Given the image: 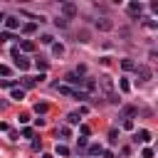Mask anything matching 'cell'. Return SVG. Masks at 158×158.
Listing matches in <instances>:
<instances>
[{"instance_id": "obj_20", "label": "cell", "mask_w": 158, "mask_h": 158, "mask_svg": "<svg viewBox=\"0 0 158 158\" xmlns=\"http://www.w3.org/2000/svg\"><path fill=\"white\" fill-rule=\"evenodd\" d=\"M118 86H121V91H126V94L131 91V81H128V79H118Z\"/></svg>"}, {"instance_id": "obj_1", "label": "cell", "mask_w": 158, "mask_h": 158, "mask_svg": "<svg viewBox=\"0 0 158 158\" xmlns=\"http://www.w3.org/2000/svg\"><path fill=\"white\" fill-rule=\"evenodd\" d=\"M12 57H15V67H17L20 72H27V69H30V59H27V57H22V54H20V49H12Z\"/></svg>"}, {"instance_id": "obj_35", "label": "cell", "mask_w": 158, "mask_h": 158, "mask_svg": "<svg viewBox=\"0 0 158 158\" xmlns=\"http://www.w3.org/2000/svg\"><path fill=\"white\" fill-rule=\"evenodd\" d=\"M42 158H54V156H52V153H44V156H42Z\"/></svg>"}, {"instance_id": "obj_28", "label": "cell", "mask_w": 158, "mask_h": 158, "mask_svg": "<svg viewBox=\"0 0 158 158\" xmlns=\"http://www.w3.org/2000/svg\"><path fill=\"white\" fill-rule=\"evenodd\" d=\"M141 158H153V148H143L141 151Z\"/></svg>"}, {"instance_id": "obj_9", "label": "cell", "mask_w": 158, "mask_h": 158, "mask_svg": "<svg viewBox=\"0 0 158 158\" xmlns=\"http://www.w3.org/2000/svg\"><path fill=\"white\" fill-rule=\"evenodd\" d=\"M128 12H131V17H136V15L143 12V5L141 2H128Z\"/></svg>"}, {"instance_id": "obj_6", "label": "cell", "mask_w": 158, "mask_h": 158, "mask_svg": "<svg viewBox=\"0 0 158 158\" xmlns=\"http://www.w3.org/2000/svg\"><path fill=\"white\" fill-rule=\"evenodd\" d=\"M2 25L7 27V32H12V30H17V27H20V20H17V17H12V15H7V17L2 20Z\"/></svg>"}, {"instance_id": "obj_32", "label": "cell", "mask_w": 158, "mask_h": 158, "mask_svg": "<svg viewBox=\"0 0 158 158\" xmlns=\"http://www.w3.org/2000/svg\"><path fill=\"white\" fill-rule=\"evenodd\" d=\"M54 25H57V27H67V20H64V17H59V20H54Z\"/></svg>"}, {"instance_id": "obj_26", "label": "cell", "mask_w": 158, "mask_h": 158, "mask_svg": "<svg viewBox=\"0 0 158 158\" xmlns=\"http://www.w3.org/2000/svg\"><path fill=\"white\" fill-rule=\"evenodd\" d=\"M10 72H12V69H10L7 64H0V77H10Z\"/></svg>"}, {"instance_id": "obj_29", "label": "cell", "mask_w": 158, "mask_h": 158, "mask_svg": "<svg viewBox=\"0 0 158 158\" xmlns=\"http://www.w3.org/2000/svg\"><path fill=\"white\" fill-rule=\"evenodd\" d=\"M79 131H81V136H89V133H91V128H89L86 123H81V126H79Z\"/></svg>"}, {"instance_id": "obj_15", "label": "cell", "mask_w": 158, "mask_h": 158, "mask_svg": "<svg viewBox=\"0 0 158 158\" xmlns=\"http://www.w3.org/2000/svg\"><path fill=\"white\" fill-rule=\"evenodd\" d=\"M81 86H84V89H86V91H96V89H99V86H96V81H94V79H84V84H81Z\"/></svg>"}, {"instance_id": "obj_31", "label": "cell", "mask_w": 158, "mask_h": 158, "mask_svg": "<svg viewBox=\"0 0 158 158\" xmlns=\"http://www.w3.org/2000/svg\"><path fill=\"white\" fill-rule=\"evenodd\" d=\"M116 136H118V133H116V128H111V133H109V141H111V143H116V141H118Z\"/></svg>"}, {"instance_id": "obj_24", "label": "cell", "mask_w": 158, "mask_h": 158, "mask_svg": "<svg viewBox=\"0 0 158 158\" xmlns=\"http://www.w3.org/2000/svg\"><path fill=\"white\" fill-rule=\"evenodd\" d=\"M0 86H5V89H15V81H10V79H0Z\"/></svg>"}, {"instance_id": "obj_12", "label": "cell", "mask_w": 158, "mask_h": 158, "mask_svg": "<svg viewBox=\"0 0 158 158\" xmlns=\"http://www.w3.org/2000/svg\"><path fill=\"white\" fill-rule=\"evenodd\" d=\"M10 96H12L15 101H22V99H25V89H20V86H15V89H10Z\"/></svg>"}, {"instance_id": "obj_22", "label": "cell", "mask_w": 158, "mask_h": 158, "mask_svg": "<svg viewBox=\"0 0 158 158\" xmlns=\"http://www.w3.org/2000/svg\"><path fill=\"white\" fill-rule=\"evenodd\" d=\"M40 42H42V44H52V42H54V37H52V35H42V37H40Z\"/></svg>"}, {"instance_id": "obj_4", "label": "cell", "mask_w": 158, "mask_h": 158, "mask_svg": "<svg viewBox=\"0 0 158 158\" xmlns=\"http://www.w3.org/2000/svg\"><path fill=\"white\" fill-rule=\"evenodd\" d=\"M64 81H67V84H72V86H81V84H84V79H81L77 72H69V74L64 77Z\"/></svg>"}, {"instance_id": "obj_8", "label": "cell", "mask_w": 158, "mask_h": 158, "mask_svg": "<svg viewBox=\"0 0 158 158\" xmlns=\"http://www.w3.org/2000/svg\"><path fill=\"white\" fill-rule=\"evenodd\" d=\"M133 141H136V143H138V141H141V143H148V141H151V131H148V128L136 131V138H133Z\"/></svg>"}, {"instance_id": "obj_5", "label": "cell", "mask_w": 158, "mask_h": 158, "mask_svg": "<svg viewBox=\"0 0 158 158\" xmlns=\"http://www.w3.org/2000/svg\"><path fill=\"white\" fill-rule=\"evenodd\" d=\"M62 12H64V17H77V5L74 2H62Z\"/></svg>"}, {"instance_id": "obj_36", "label": "cell", "mask_w": 158, "mask_h": 158, "mask_svg": "<svg viewBox=\"0 0 158 158\" xmlns=\"http://www.w3.org/2000/svg\"><path fill=\"white\" fill-rule=\"evenodd\" d=\"M2 109H5V101H0V111H2Z\"/></svg>"}, {"instance_id": "obj_13", "label": "cell", "mask_w": 158, "mask_h": 158, "mask_svg": "<svg viewBox=\"0 0 158 158\" xmlns=\"http://www.w3.org/2000/svg\"><path fill=\"white\" fill-rule=\"evenodd\" d=\"M52 54H54V57H62V54H64V44H62V42H52Z\"/></svg>"}, {"instance_id": "obj_27", "label": "cell", "mask_w": 158, "mask_h": 158, "mask_svg": "<svg viewBox=\"0 0 158 158\" xmlns=\"http://www.w3.org/2000/svg\"><path fill=\"white\" fill-rule=\"evenodd\" d=\"M47 109H49V106H47V104H35V111H37V114H44V111H47Z\"/></svg>"}, {"instance_id": "obj_18", "label": "cell", "mask_w": 158, "mask_h": 158, "mask_svg": "<svg viewBox=\"0 0 158 158\" xmlns=\"http://www.w3.org/2000/svg\"><path fill=\"white\" fill-rule=\"evenodd\" d=\"M81 121V116L77 114V111H72V114H67V123H79Z\"/></svg>"}, {"instance_id": "obj_2", "label": "cell", "mask_w": 158, "mask_h": 158, "mask_svg": "<svg viewBox=\"0 0 158 158\" xmlns=\"http://www.w3.org/2000/svg\"><path fill=\"white\" fill-rule=\"evenodd\" d=\"M136 74H138V79H141V81H151V79H153V69H151V67H146V64L136 67Z\"/></svg>"}, {"instance_id": "obj_3", "label": "cell", "mask_w": 158, "mask_h": 158, "mask_svg": "<svg viewBox=\"0 0 158 158\" xmlns=\"http://www.w3.org/2000/svg\"><path fill=\"white\" fill-rule=\"evenodd\" d=\"M96 86H101V89L106 91V96H109V94H114V79H111V77H99Z\"/></svg>"}, {"instance_id": "obj_21", "label": "cell", "mask_w": 158, "mask_h": 158, "mask_svg": "<svg viewBox=\"0 0 158 158\" xmlns=\"http://www.w3.org/2000/svg\"><path fill=\"white\" fill-rule=\"evenodd\" d=\"M133 114H136V106H123V116L126 118H131Z\"/></svg>"}, {"instance_id": "obj_11", "label": "cell", "mask_w": 158, "mask_h": 158, "mask_svg": "<svg viewBox=\"0 0 158 158\" xmlns=\"http://www.w3.org/2000/svg\"><path fill=\"white\" fill-rule=\"evenodd\" d=\"M20 81H22V86H25V89H32V86H37V79H35V77H27V74H25Z\"/></svg>"}, {"instance_id": "obj_16", "label": "cell", "mask_w": 158, "mask_h": 158, "mask_svg": "<svg viewBox=\"0 0 158 158\" xmlns=\"http://www.w3.org/2000/svg\"><path fill=\"white\" fill-rule=\"evenodd\" d=\"M57 156H62V158H69V148H67L64 143H57Z\"/></svg>"}, {"instance_id": "obj_30", "label": "cell", "mask_w": 158, "mask_h": 158, "mask_svg": "<svg viewBox=\"0 0 158 158\" xmlns=\"http://www.w3.org/2000/svg\"><path fill=\"white\" fill-rule=\"evenodd\" d=\"M123 128H126V131H133V121L126 118V121H123Z\"/></svg>"}, {"instance_id": "obj_14", "label": "cell", "mask_w": 158, "mask_h": 158, "mask_svg": "<svg viewBox=\"0 0 158 158\" xmlns=\"http://www.w3.org/2000/svg\"><path fill=\"white\" fill-rule=\"evenodd\" d=\"M121 69H123V72H133V69H136V62H133V59H121Z\"/></svg>"}, {"instance_id": "obj_37", "label": "cell", "mask_w": 158, "mask_h": 158, "mask_svg": "<svg viewBox=\"0 0 158 158\" xmlns=\"http://www.w3.org/2000/svg\"><path fill=\"white\" fill-rule=\"evenodd\" d=\"M2 20H5V17H2V15H0V25H2Z\"/></svg>"}, {"instance_id": "obj_33", "label": "cell", "mask_w": 158, "mask_h": 158, "mask_svg": "<svg viewBox=\"0 0 158 158\" xmlns=\"http://www.w3.org/2000/svg\"><path fill=\"white\" fill-rule=\"evenodd\" d=\"M146 27H151V30H156V27H158V22H156V20H146Z\"/></svg>"}, {"instance_id": "obj_25", "label": "cell", "mask_w": 158, "mask_h": 158, "mask_svg": "<svg viewBox=\"0 0 158 158\" xmlns=\"http://www.w3.org/2000/svg\"><path fill=\"white\" fill-rule=\"evenodd\" d=\"M69 133H72L69 126H59V136H62V138H69Z\"/></svg>"}, {"instance_id": "obj_19", "label": "cell", "mask_w": 158, "mask_h": 158, "mask_svg": "<svg viewBox=\"0 0 158 158\" xmlns=\"http://www.w3.org/2000/svg\"><path fill=\"white\" fill-rule=\"evenodd\" d=\"M104 153V148L99 146V143H94V146H89V156H101Z\"/></svg>"}, {"instance_id": "obj_17", "label": "cell", "mask_w": 158, "mask_h": 158, "mask_svg": "<svg viewBox=\"0 0 158 158\" xmlns=\"http://www.w3.org/2000/svg\"><path fill=\"white\" fill-rule=\"evenodd\" d=\"M35 30H37V22H27V25H22V32H25V35H32Z\"/></svg>"}, {"instance_id": "obj_10", "label": "cell", "mask_w": 158, "mask_h": 158, "mask_svg": "<svg viewBox=\"0 0 158 158\" xmlns=\"http://www.w3.org/2000/svg\"><path fill=\"white\" fill-rule=\"evenodd\" d=\"M20 49L22 52H35V42L32 40H20Z\"/></svg>"}, {"instance_id": "obj_7", "label": "cell", "mask_w": 158, "mask_h": 158, "mask_svg": "<svg viewBox=\"0 0 158 158\" xmlns=\"http://www.w3.org/2000/svg\"><path fill=\"white\" fill-rule=\"evenodd\" d=\"M96 30H101V32H109V30H114V22H111L109 17H101V20H96Z\"/></svg>"}, {"instance_id": "obj_34", "label": "cell", "mask_w": 158, "mask_h": 158, "mask_svg": "<svg viewBox=\"0 0 158 158\" xmlns=\"http://www.w3.org/2000/svg\"><path fill=\"white\" fill-rule=\"evenodd\" d=\"M10 37H12V35H10L7 30H5V32H0V42H5V40H10Z\"/></svg>"}, {"instance_id": "obj_23", "label": "cell", "mask_w": 158, "mask_h": 158, "mask_svg": "<svg viewBox=\"0 0 158 158\" xmlns=\"http://www.w3.org/2000/svg\"><path fill=\"white\" fill-rule=\"evenodd\" d=\"M35 67H37V69H40L42 74L47 72V62H42V59H37V62H35Z\"/></svg>"}]
</instances>
